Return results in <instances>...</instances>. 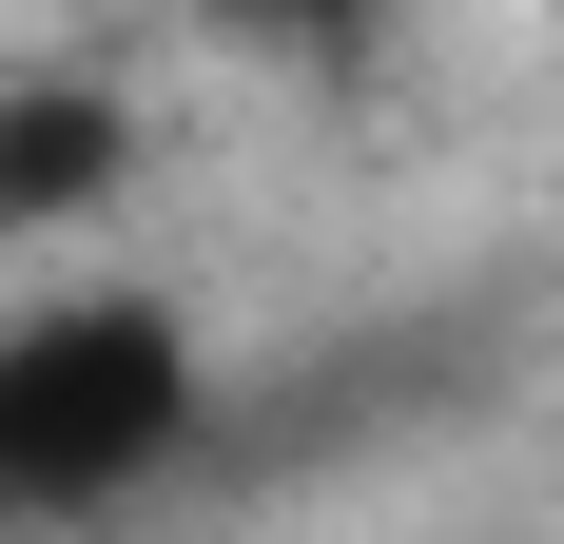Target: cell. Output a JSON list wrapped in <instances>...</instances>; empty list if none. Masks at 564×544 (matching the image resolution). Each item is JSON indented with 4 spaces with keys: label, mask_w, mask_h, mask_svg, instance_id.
Wrapping results in <instances>:
<instances>
[{
    "label": "cell",
    "mask_w": 564,
    "mask_h": 544,
    "mask_svg": "<svg viewBox=\"0 0 564 544\" xmlns=\"http://www.w3.org/2000/svg\"><path fill=\"white\" fill-rule=\"evenodd\" d=\"M195 428H215V350L156 292H58V312L0 330V525L137 505Z\"/></svg>",
    "instance_id": "6da1fadb"
},
{
    "label": "cell",
    "mask_w": 564,
    "mask_h": 544,
    "mask_svg": "<svg viewBox=\"0 0 564 544\" xmlns=\"http://www.w3.org/2000/svg\"><path fill=\"white\" fill-rule=\"evenodd\" d=\"M137 175V117L98 78H0V233H78Z\"/></svg>",
    "instance_id": "7a4b0ae2"
},
{
    "label": "cell",
    "mask_w": 564,
    "mask_h": 544,
    "mask_svg": "<svg viewBox=\"0 0 564 544\" xmlns=\"http://www.w3.org/2000/svg\"><path fill=\"white\" fill-rule=\"evenodd\" d=\"M253 20H292V40H350V20H390V0H253Z\"/></svg>",
    "instance_id": "3957f363"
}]
</instances>
